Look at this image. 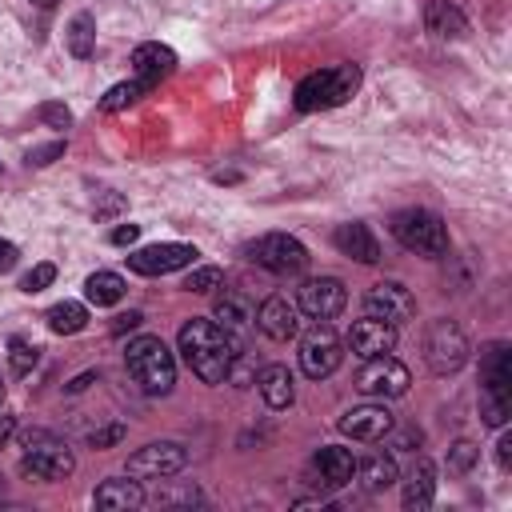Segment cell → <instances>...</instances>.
I'll return each instance as SVG.
<instances>
[{"mask_svg": "<svg viewBox=\"0 0 512 512\" xmlns=\"http://www.w3.org/2000/svg\"><path fill=\"white\" fill-rule=\"evenodd\" d=\"M148 496L140 488L136 476H112V480H100L96 492H92V504L104 508V512H128V508H140Z\"/></svg>", "mask_w": 512, "mask_h": 512, "instance_id": "obj_18", "label": "cell"}, {"mask_svg": "<svg viewBox=\"0 0 512 512\" xmlns=\"http://www.w3.org/2000/svg\"><path fill=\"white\" fill-rule=\"evenodd\" d=\"M68 52L76 60H88L96 52V20L92 12H76L72 24H68Z\"/></svg>", "mask_w": 512, "mask_h": 512, "instance_id": "obj_30", "label": "cell"}, {"mask_svg": "<svg viewBox=\"0 0 512 512\" xmlns=\"http://www.w3.org/2000/svg\"><path fill=\"white\" fill-rule=\"evenodd\" d=\"M84 324H88V308H84L80 300H60V304L48 308V328H52L56 336H72V332H80Z\"/></svg>", "mask_w": 512, "mask_h": 512, "instance_id": "obj_29", "label": "cell"}, {"mask_svg": "<svg viewBox=\"0 0 512 512\" xmlns=\"http://www.w3.org/2000/svg\"><path fill=\"white\" fill-rule=\"evenodd\" d=\"M356 472H360V480H364V488H368V492H384L388 484H396V480H400L396 460H392V456H384V452H376V456H368L364 464H356Z\"/></svg>", "mask_w": 512, "mask_h": 512, "instance_id": "obj_26", "label": "cell"}, {"mask_svg": "<svg viewBox=\"0 0 512 512\" xmlns=\"http://www.w3.org/2000/svg\"><path fill=\"white\" fill-rule=\"evenodd\" d=\"M432 500H436V468L428 456H416L412 468L404 472V508L424 512V508H432Z\"/></svg>", "mask_w": 512, "mask_h": 512, "instance_id": "obj_20", "label": "cell"}, {"mask_svg": "<svg viewBox=\"0 0 512 512\" xmlns=\"http://www.w3.org/2000/svg\"><path fill=\"white\" fill-rule=\"evenodd\" d=\"M248 256H252L260 268L276 272V276H296V272L308 268V248H304L296 236H288V232H268V236H260V240L248 248Z\"/></svg>", "mask_w": 512, "mask_h": 512, "instance_id": "obj_9", "label": "cell"}, {"mask_svg": "<svg viewBox=\"0 0 512 512\" xmlns=\"http://www.w3.org/2000/svg\"><path fill=\"white\" fill-rule=\"evenodd\" d=\"M340 360H344L340 336L332 332L328 320H316V324L300 336V368H304V376H308V380H324V376H332V372L340 368Z\"/></svg>", "mask_w": 512, "mask_h": 512, "instance_id": "obj_8", "label": "cell"}, {"mask_svg": "<svg viewBox=\"0 0 512 512\" xmlns=\"http://www.w3.org/2000/svg\"><path fill=\"white\" fill-rule=\"evenodd\" d=\"M256 388H260V396H264V404L268 408H288L292 400H296V388H292V372L284 368V364H268V368H260V376H256Z\"/></svg>", "mask_w": 512, "mask_h": 512, "instance_id": "obj_25", "label": "cell"}, {"mask_svg": "<svg viewBox=\"0 0 512 512\" xmlns=\"http://www.w3.org/2000/svg\"><path fill=\"white\" fill-rule=\"evenodd\" d=\"M12 432H16V416L8 408H0V448L12 440Z\"/></svg>", "mask_w": 512, "mask_h": 512, "instance_id": "obj_42", "label": "cell"}, {"mask_svg": "<svg viewBox=\"0 0 512 512\" xmlns=\"http://www.w3.org/2000/svg\"><path fill=\"white\" fill-rule=\"evenodd\" d=\"M120 440H124V424H120V420L88 432V444H92V448H112V444H120Z\"/></svg>", "mask_w": 512, "mask_h": 512, "instance_id": "obj_37", "label": "cell"}, {"mask_svg": "<svg viewBox=\"0 0 512 512\" xmlns=\"http://www.w3.org/2000/svg\"><path fill=\"white\" fill-rule=\"evenodd\" d=\"M152 88H156V80H144V76H136V80H124V84H112V88L100 96V108H104V112H120V108L136 104L140 96H148Z\"/></svg>", "mask_w": 512, "mask_h": 512, "instance_id": "obj_28", "label": "cell"}, {"mask_svg": "<svg viewBox=\"0 0 512 512\" xmlns=\"http://www.w3.org/2000/svg\"><path fill=\"white\" fill-rule=\"evenodd\" d=\"M476 460H480V448H476L472 440H456V444L448 448V472H456V476H464Z\"/></svg>", "mask_w": 512, "mask_h": 512, "instance_id": "obj_32", "label": "cell"}, {"mask_svg": "<svg viewBox=\"0 0 512 512\" xmlns=\"http://www.w3.org/2000/svg\"><path fill=\"white\" fill-rule=\"evenodd\" d=\"M496 464L504 472L512 468V432H500V440H496Z\"/></svg>", "mask_w": 512, "mask_h": 512, "instance_id": "obj_39", "label": "cell"}, {"mask_svg": "<svg viewBox=\"0 0 512 512\" xmlns=\"http://www.w3.org/2000/svg\"><path fill=\"white\" fill-rule=\"evenodd\" d=\"M32 4H40V8H52V4H56V0H32Z\"/></svg>", "mask_w": 512, "mask_h": 512, "instance_id": "obj_45", "label": "cell"}, {"mask_svg": "<svg viewBox=\"0 0 512 512\" xmlns=\"http://www.w3.org/2000/svg\"><path fill=\"white\" fill-rule=\"evenodd\" d=\"M16 260H20V248L12 240H0V272H12Z\"/></svg>", "mask_w": 512, "mask_h": 512, "instance_id": "obj_41", "label": "cell"}, {"mask_svg": "<svg viewBox=\"0 0 512 512\" xmlns=\"http://www.w3.org/2000/svg\"><path fill=\"white\" fill-rule=\"evenodd\" d=\"M0 176H4V168H0Z\"/></svg>", "mask_w": 512, "mask_h": 512, "instance_id": "obj_47", "label": "cell"}, {"mask_svg": "<svg viewBox=\"0 0 512 512\" xmlns=\"http://www.w3.org/2000/svg\"><path fill=\"white\" fill-rule=\"evenodd\" d=\"M136 236H140V224H120V228H112V236H108V240L124 248V244H136Z\"/></svg>", "mask_w": 512, "mask_h": 512, "instance_id": "obj_40", "label": "cell"}, {"mask_svg": "<svg viewBox=\"0 0 512 512\" xmlns=\"http://www.w3.org/2000/svg\"><path fill=\"white\" fill-rule=\"evenodd\" d=\"M124 208V196L120 192H104V200L96 204V220H108V216H116Z\"/></svg>", "mask_w": 512, "mask_h": 512, "instance_id": "obj_38", "label": "cell"}, {"mask_svg": "<svg viewBox=\"0 0 512 512\" xmlns=\"http://www.w3.org/2000/svg\"><path fill=\"white\" fill-rule=\"evenodd\" d=\"M312 468L320 472V484H324V488H344V484H352V476H356V456H352V448L324 444V448L312 456Z\"/></svg>", "mask_w": 512, "mask_h": 512, "instance_id": "obj_19", "label": "cell"}, {"mask_svg": "<svg viewBox=\"0 0 512 512\" xmlns=\"http://www.w3.org/2000/svg\"><path fill=\"white\" fill-rule=\"evenodd\" d=\"M356 388L364 396H380V400H392V396H404L408 392V368L388 352V356H372L364 360L360 376H356Z\"/></svg>", "mask_w": 512, "mask_h": 512, "instance_id": "obj_11", "label": "cell"}, {"mask_svg": "<svg viewBox=\"0 0 512 512\" xmlns=\"http://www.w3.org/2000/svg\"><path fill=\"white\" fill-rule=\"evenodd\" d=\"M512 412V360H508V344L492 340L480 352V420L488 428H504Z\"/></svg>", "mask_w": 512, "mask_h": 512, "instance_id": "obj_2", "label": "cell"}, {"mask_svg": "<svg viewBox=\"0 0 512 512\" xmlns=\"http://www.w3.org/2000/svg\"><path fill=\"white\" fill-rule=\"evenodd\" d=\"M124 364H128V376L148 396H168L172 384H176V356L168 352V344L160 336H136V340H128Z\"/></svg>", "mask_w": 512, "mask_h": 512, "instance_id": "obj_3", "label": "cell"}, {"mask_svg": "<svg viewBox=\"0 0 512 512\" xmlns=\"http://www.w3.org/2000/svg\"><path fill=\"white\" fill-rule=\"evenodd\" d=\"M0 408H4V376H0Z\"/></svg>", "mask_w": 512, "mask_h": 512, "instance_id": "obj_46", "label": "cell"}, {"mask_svg": "<svg viewBox=\"0 0 512 512\" xmlns=\"http://www.w3.org/2000/svg\"><path fill=\"white\" fill-rule=\"evenodd\" d=\"M56 156H64V140H52V144H44V148H28L24 164H28V168H44V164H52Z\"/></svg>", "mask_w": 512, "mask_h": 512, "instance_id": "obj_36", "label": "cell"}, {"mask_svg": "<svg viewBox=\"0 0 512 512\" xmlns=\"http://www.w3.org/2000/svg\"><path fill=\"white\" fill-rule=\"evenodd\" d=\"M52 280H56V264H48V260H44V264H36L32 272H24L20 292H28V296H32V292H44Z\"/></svg>", "mask_w": 512, "mask_h": 512, "instance_id": "obj_35", "label": "cell"}, {"mask_svg": "<svg viewBox=\"0 0 512 512\" xmlns=\"http://www.w3.org/2000/svg\"><path fill=\"white\" fill-rule=\"evenodd\" d=\"M20 444H24V452H20V472L24 476H32V480H64V476H72L76 456L52 432L32 428V432L20 436Z\"/></svg>", "mask_w": 512, "mask_h": 512, "instance_id": "obj_5", "label": "cell"}, {"mask_svg": "<svg viewBox=\"0 0 512 512\" xmlns=\"http://www.w3.org/2000/svg\"><path fill=\"white\" fill-rule=\"evenodd\" d=\"M184 464H188L184 444H176V440H152V444H144V448H136V452L128 456L124 472L136 476V480H168V476H176Z\"/></svg>", "mask_w": 512, "mask_h": 512, "instance_id": "obj_10", "label": "cell"}, {"mask_svg": "<svg viewBox=\"0 0 512 512\" xmlns=\"http://www.w3.org/2000/svg\"><path fill=\"white\" fill-rule=\"evenodd\" d=\"M424 360L432 376H456L468 360V336L456 320H432L424 332Z\"/></svg>", "mask_w": 512, "mask_h": 512, "instance_id": "obj_7", "label": "cell"}, {"mask_svg": "<svg viewBox=\"0 0 512 512\" xmlns=\"http://www.w3.org/2000/svg\"><path fill=\"white\" fill-rule=\"evenodd\" d=\"M340 432L352 436V440H364V444L384 440L392 432V412L384 404H356L340 416Z\"/></svg>", "mask_w": 512, "mask_h": 512, "instance_id": "obj_16", "label": "cell"}, {"mask_svg": "<svg viewBox=\"0 0 512 512\" xmlns=\"http://www.w3.org/2000/svg\"><path fill=\"white\" fill-rule=\"evenodd\" d=\"M256 328L268 336V340H292L300 332V308L288 300V296H268L260 308H256Z\"/></svg>", "mask_w": 512, "mask_h": 512, "instance_id": "obj_17", "label": "cell"}, {"mask_svg": "<svg viewBox=\"0 0 512 512\" xmlns=\"http://www.w3.org/2000/svg\"><path fill=\"white\" fill-rule=\"evenodd\" d=\"M144 316L140 312H124V316H116V324H112V332H124V328H136Z\"/></svg>", "mask_w": 512, "mask_h": 512, "instance_id": "obj_43", "label": "cell"}, {"mask_svg": "<svg viewBox=\"0 0 512 512\" xmlns=\"http://www.w3.org/2000/svg\"><path fill=\"white\" fill-rule=\"evenodd\" d=\"M212 316H216V324H220L228 336H236V340L256 324V308L248 304V296L228 292V288L216 296V312H212Z\"/></svg>", "mask_w": 512, "mask_h": 512, "instance_id": "obj_22", "label": "cell"}, {"mask_svg": "<svg viewBox=\"0 0 512 512\" xmlns=\"http://www.w3.org/2000/svg\"><path fill=\"white\" fill-rule=\"evenodd\" d=\"M364 316H380L388 324H404L416 316V296L400 280H380L364 292Z\"/></svg>", "mask_w": 512, "mask_h": 512, "instance_id": "obj_13", "label": "cell"}, {"mask_svg": "<svg viewBox=\"0 0 512 512\" xmlns=\"http://www.w3.org/2000/svg\"><path fill=\"white\" fill-rule=\"evenodd\" d=\"M392 236L408 248V252H420V256H444L448 252V228L436 212L428 208H400L392 220H388Z\"/></svg>", "mask_w": 512, "mask_h": 512, "instance_id": "obj_6", "label": "cell"}, {"mask_svg": "<svg viewBox=\"0 0 512 512\" xmlns=\"http://www.w3.org/2000/svg\"><path fill=\"white\" fill-rule=\"evenodd\" d=\"M348 348L360 356V360H372V356H388L396 348V324L380 320V316H364L352 324L348 332Z\"/></svg>", "mask_w": 512, "mask_h": 512, "instance_id": "obj_15", "label": "cell"}, {"mask_svg": "<svg viewBox=\"0 0 512 512\" xmlns=\"http://www.w3.org/2000/svg\"><path fill=\"white\" fill-rule=\"evenodd\" d=\"M92 376H96V372H84V376H76V380L68 384V392H80V388H88V384H92Z\"/></svg>", "mask_w": 512, "mask_h": 512, "instance_id": "obj_44", "label": "cell"}, {"mask_svg": "<svg viewBox=\"0 0 512 512\" xmlns=\"http://www.w3.org/2000/svg\"><path fill=\"white\" fill-rule=\"evenodd\" d=\"M332 244H336L344 256H352L356 264H376V260H380V244H376L372 228H368V224H360V220L340 224V228L332 232Z\"/></svg>", "mask_w": 512, "mask_h": 512, "instance_id": "obj_21", "label": "cell"}, {"mask_svg": "<svg viewBox=\"0 0 512 512\" xmlns=\"http://www.w3.org/2000/svg\"><path fill=\"white\" fill-rule=\"evenodd\" d=\"M356 88H360V68H356V64H332V68L308 72V76L296 84L292 104H296L300 112H324V108L344 104Z\"/></svg>", "mask_w": 512, "mask_h": 512, "instance_id": "obj_4", "label": "cell"}, {"mask_svg": "<svg viewBox=\"0 0 512 512\" xmlns=\"http://www.w3.org/2000/svg\"><path fill=\"white\" fill-rule=\"evenodd\" d=\"M424 28L440 40H460L468 32V16L448 0H428L424 4Z\"/></svg>", "mask_w": 512, "mask_h": 512, "instance_id": "obj_24", "label": "cell"}, {"mask_svg": "<svg viewBox=\"0 0 512 512\" xmlns=\"http://www.w3.org/2000/svg\"><path fill=\"white\" fill-rule=\"evenodd\" d=\"M84 296H88L96 308L120 304V300H124V276H116V272H92V276L84 280Z\"/></svg>", "mask_w": 512, "mask_h": 512, "instance_id": "obj_27", "label": "cell"}, {"mask_svg": "<svg viewBox=\"0 0 512 512\" xmlns=\"http://www.w3.org/2000/svg\"><path fill=\"white\" fill-rule=\"evenodd\" d=\"M36 116H40V124H48V128H72V112H68V104H60V100H44V104L36 108Z\"/></svg>", "mask_w": 512, "mask_h": 512, "instance_id": "obj_34", "label": "cell"}, {"mask_svg": "<svg viewBox=\"0 0 512 512\" xmlns=\"http://www.w3.org/2000/svg\"><path fill=\"white\" fill-rule=\"evenodd\" d=\"M172 68H176V52H172L168 44L148 40V44H136V48H132V72H136V76H144V80H156V84H160Z\"/></svg>", "mask_w": 512, "mask_h": 512, "instance_id": "obj_23", "label": "cell"}, {"mask_svg": "<svg viewBox=\"0 0 512 512\" xmlns=\"http://www.w3.org/2000/svg\"><path fill=\"white\" fill-rule=\"evenodd\" d=\"M348 304V292L336 276H316V280H304L300 284V296H296V308L312 320H336Z\"/></svg>", "mask_w": 512, "mask_h": 512, "instance_id": "obj_12", "label": "cell"}, {"mask_svg": "<svg viewBox=\"0 0 512 512\" xmlns=\"http://www.w3.org/2000/svg\"><path fill=\"white\" fill-rule=\"evenodd\" d=\"M196 260V248L192 244H148V248H136L128 256V268L140 272V276H168L176 268H188Z\"/></svg>", "mask_w": 512, "mask_h": 512, "instance_id": "obj_14", "label": "cell"}, {"mask_svg": "<svg viewBox=\"0 0 512 512\" xmlns=\"http://www.w3.org/2000/svg\"><path fill=\"white\" fill-rule=\"evenodd\" d=\"M220 284H224V272H220V268H212V264H208V268H192V272H188V280H184V288H188V292H216Z\"/></svg>", "mask_w": 512, "mask_h": 512, "instance_id": "obj_33", "label": "cell"}, {"mask_svg": "<svg viewBox=\"0 0 512 512\" xmlns=\"http://www.w3.org/2000/svg\"><path fill=\"white\" fill-rule=\"evenodd\" d=\"M180 352H184V364L204 380V384H224L228 372H232V360L240 356V340L228 336L216 320H204V316H192L184 328H180Z\"/></svg>", "mask_w": 512, "mask_h": 512, "instance_id": "obj_1", "label": "cell"}, {"mask_svg": "<svg viewBox=\"0 0 512 512\" xmlns=\"http://www.w3.org/2000/svg\"><path fill=\"white\" fill-rule=\"evenodd\" d=\"M36 360H40V348L36 344H28L20 336L8 340V368H12V376H28L36 368Z\"/></svg>", "mask_w": 512, "mask_h": 512, "instance_id": "obj_31", "label": "cell"}]
</instances>
